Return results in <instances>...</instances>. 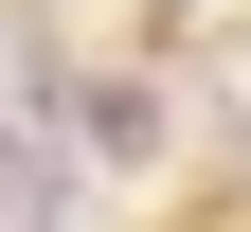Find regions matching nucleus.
Returning <instances> with one entry per match:
<instances>
[{
  "mask_svg": "<svg viewBox=\"0 0 251 232\" xmlns=\"http://www.w3.org/2000/svg\"><path fill=\"white\" fill-rule=\"evenodd\" d=\"M0 232H72V161H54L36 89H0Z\"/></svg>",
  "mask_w": 251,
  "mask_h": 232,
  "instance_id": "f257e3e1",
  "label": "nucleus"
}]
</instances>
